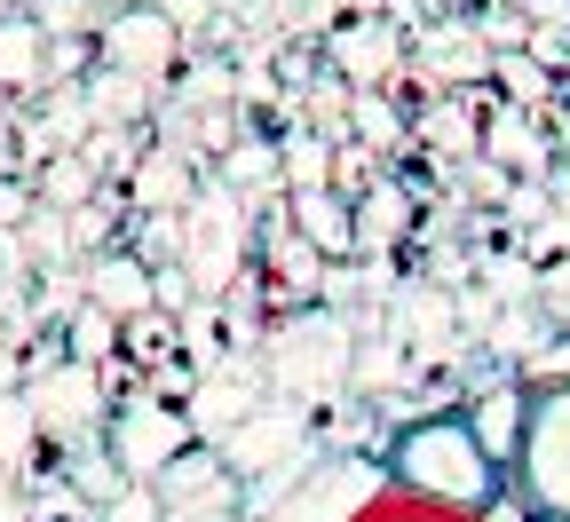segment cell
I'll use <instances>...</instances> for the list:
<instances>
[{"label":"cell","mask_w":570,"mask_h":522,"mask_svg":"<svg viewBox=\"0 0 570 522\" xmlns=\"http://www.w3.org/2000/svg\"><path fill=\"white\" fill-rule=\"evenodd\" d=\"M389 483L420 506H444V514H483L499 499V483H508V467H499L475 427L460 412H428V420H404L389 435Z\"/></svg>","instance_id":"6da1fadb"},{"label":"cell","mask_w":570,"mask_h":522,"mask_svg":"<svg viewBox=\"0 0 570 522\" xmlns=\"http://www.w3.org/2000/svg\"><path fill=\"white\" fill-rule=\"evenodd\" d=\"M389 491H396V483H389V460L317 443L309 460L277 467L269 483H254V491H246V514H254V522H365Z\"/></svg>","instance_id":"7a4b0ae2"},{"label":"cell","mask_w":570,"mask_h":522,"mask_svg":"<svg viewBox=\"0 0 570 522\" xmlns=\"http://www.w3.org/2000/svg\"><path fill=\"white\" fill-rule=\"evenodd\" d=\"M254 356H262L269 396L302 404V412H333L348 396V372H356V333H348V317H333V309L309 302V309L269 317L262 341H254Z\"/></svg>","instance_id":"3957f363"},{"label":"cell","mask_w":570,"mask_h":522,"mask_svg":"<svg viewBox=\"0 0 570 522\" xmlns=\"http://www.w3.org/2000/svg\"><path fill=\"white\" fill-rule=\"evenodd\" d=\"M190 443H198V427H190L183 404H167V396H151V388H119V396H111L104 452H111V467H119L127 483H159V467L183 460Z\"/></svg>","instance_id":"277c9868"},{"label":"cell","mask_w":570,"mask_h":522,"mask_svg":"<svg viewBox=\"0 0 570 522\" xmlns=\"http://www.w3.org/2000/svg\"><path fill=\"white\" fill-rule=\"evenodd\" d=\"M24 404L40 420V443H104V420H111V388H104V364H80V356H48L40 372H24Z\"/></svg>","instance_id":"5b68a950"},{"label":"cell","mask_w":570,"mask_h":522,"mask_svg":"<svg viewBox=\"0 0 570 522\" xmlns=\"http://www.w3.org/2000/svg\"><path fill=\"white\" fill-rule=\"evenodd\" d=\"M508 483L531 499V514H554V522H570V381H547V388H531L523 452H515Z\"/></svg>","instance_id":"8992f818"},{"label":"cell","mask_w":570,"mask_h":522,"mask_svg":"<svg viewBox=\"0 0 570 522\" xmlns=\"http://www.w3.org/2000/svg\"><path fill=\"white\" fill-rule=\"evenodd\" d=\"M317 427H309V412L302 404H285V396H262L238 427H223V435H214V452H223V467L254 491V483H269L277 467H294V460H309L317 452Z\"/></svg>","instance_id":"52a82bcc"},{"label":"cell","mask_w":570,"mask_h":522,"mask_svg":"<svg viewBox=\"0 0 570 522\" xmlns=\"http://www.w3.org/2000/svg\"><path fill=\"white\" fill-rule=\"evenodd\" d=\"M151 491H159V522H254L246 514V483L223 467L214 443H190L183 460H167Z\"/></svg>","instance_id":"ba28073f"},{"label":"cell","mask_w":570,"mask_h":522,"mask_svg":"<svg viewBox=\"0 0 570 522\" xmlns=\"http://www.w3.org/2000/svg\"><path fill=\"white\" fill-rule=\"evenodd\" d=\"M96 63L104 71H127L142 88H167L183 71V32L167 9H111L104 32H96Z\"/></svg>","instance_id":"9c48e42d"},{"label":"cell","mask_w":570,"mask_h":522,"mask_svg":"<svg viewBox=\"0 0 570 522\" xmlns=\"http://www.w3.org/2000/svg\"><path fill=\"white\" fill-rule=\"evenodd\" d=\"M269 396V381H262V356L254 348H223L206 372H198V388L183 396V412H190V427H198V443H214L223 427H238L254 404Z\"/></svg>","instance_id":"30bf717a"},{"label":"cell","mask_w":570,"mask_h":522,"mask_svg":"<svg viewBox=\"0 0 570 522\" xmlns=\"http://www.w3.org/2000/svg\"><path fill=\"white\" fill-rule=\"evenodd\" d=\"M198 167H190V151L183 142H142V159L127 167V206L135 214H183L190 198H198Z\"/></svg>","instance_id":"8fae6325"},{"label":"cell","mask_w":570,"mask_h":522,"mask_svg":"<svg viewBox=\"0 0 570 522\" xmlns=\"http://www.w3.org/2000/svg\"><path fill=\"white\" fill-rule=\"evenodd\" d=\"M460 420L475 427V443H483V452H491L499 467H515V452H523V420H531V388H523V381H499V388H468Z\"/></svg>","instance_id":"7c38bea8"},{"label":"cell","mask_w":570,"mask_h":522,"mask_svg":"<svg viewBox=\"0 0 570 522\" xmlns=\"http://www.w3.org/2000/svg\"><path fill=\"white\" fill-rule=\"evenodd\" d=\"M80 293L111 317H135L151 309V262L127 254V246H104V254H80Z\"/></svg>","instance_id":"4fadbf2b"},{"label":"cell","mask_w":570,"mask_h":522,"mask_svg":"<svg viewBox=\"0 0 570 522\" xmlns=\"http://www.w3.org/2000/svg\"><path fill=\"white\" fill-rule=\"evenodd\" d=\"M285 214H294V230H302L325 262H348V254H356V198H341L333 183H325V190H285Z\"/></svg>","instance_id":"5bb4252c"},{"label":"cell","mask_w":570,"mask_h":522,"mask_svg":"<svg viewBox=\"0 0 570 522\" xmlns=\"http://www.w3.org/2000/svg\"><path fill=\"white\" fill-rule=\"evenodd\" d=\"M0 88H17V96L48 88V32H40V17H0Z\"/></svg>","instance_id":"9a60e30c"},{"label":"cell","mask_w":570,"mask_h":522,"mask_svg":"<svg viewBox=\"0 0 570 522\" xmlns=\"http://www.w3.org/2000/svg\"><path fill=\"white\" fill-rule=\"evenodd\" d=\"M396 56H404V48H396V32H389L381 17H356L348 32H333V63L348 71L356 88H373V80H389V71H396Z\"/></svg>","instance_id":"2e32d148"},{"label":"cell","mask_w":570,"mask_h":522,"mask_svg":"<svg viewBox=\"0 0 570 522\" xmlns=\"http://www.w3.org/2000/svg\"><path fill=\"white\" fill-rule=\"evenodd\" d=\"M214 183H230L246 206L277 198V190H285V175H277V142H262V135H238L230 151H223V167H214Z\"/></svg>","instance_id":"e0dca14e"},{"label":"cell","mask_w":570,"mask_h":522,"mask_svg":"<svg viewBox=\"0 0 570 522\" xmlns=\"http://www.w3.org/2000/svg\"><path fill=\"white\" fill-rule=\"evenodd\" d=\"M404 221H412V198L396 183H373V190H356V254H389L404 238Z\"/></svg>","instance_id":"ac0fdd59"},{"label":"cell","mask_w":570,"mask_h":522,"mask_svg":"<svg viewBox=\"0 0 570 522\" xmlns=\"http://www.w3.org/2000/svg\"><path fill=\"white\" fill-rule=\"evenodd\" d=\"M32 452H40V420L24 388H0V483H32Z\"/></svg>","instance_id":"d6986e66"},{"label":"cell","mask_w":570,"mask_h":522,"mask_svg":"<svg viewBox=\"0 0 570 522\" xmlns=\"http://www.w3.org/2000/svg\"><path fill=\"white\" fill-rule=\"evenodd\" d=\"M277 175L285 190H325L333 183V135H277Z\"/></svg>","instance_id":"ffe728a7"},{"label":"cell","mask_w":570,"mask_h":522,"mask_svg":"<svg viewBox=\"0 0 570 522\" xmlns=\"http://www.w3.org/2000/svg\"><path fill=\"white\" fill-rule=\"evenodd\" d=\"M80 96H88V119H96V127H135V111L151 104L159 88L127 80V71H88V88H80Z\"/></svg>","instance_id":"44dd1931"},{"label":"cell","mask_w":570,"mask_h":522,"mask_svg":"<svg viewBox=\"0 0 570 522\" xmlns=\"http://www.w3.org/2000/svg\"><path fill=\"white\" fill-rule=\"evenodd\" d=\"M96 183H104V175H96L80 151H56V159L32 175V198L56 206V214H71V206H88V198H96Z\"/></svg>","instance_id":"7402d4cb"},{"label":"cell","mask_w":570,"mask_h":522,"mask_svg":"<svg viewBox=\"0 0 570 522\" xmlns=\"http://www.w3.org/2000/svg\"><path fill=\"white\" fill-rule=\"evenodd\" d=\"M348 127L365 135V151H404V119H396V104L381 96V88H348Z\"/></svg>","instance_id":"603a6c76"},{"label":"cell","mask_w":570,"mask_h":522,"mask_svg":"<svg viewBox=\"0 0 570 522\" xmlns=\"http://www.w3.org/2000/svg\"><path fill=\"white\" fill-rule=\"evenodd\" d=\"M119 348H127L135 364H159V356L183 348V325H175L167 309H135V317H119Z\"/></svg>","instance_id":"cb8c5ba5"},{"label":"cell","mask_w":570,"mask_h":522,"mask_svg":"<svg viewBox=\"0 0 570 522\" xmlns=\"http://www.w3.org/2000/svg\"><path fill=\"white\" fill-rule=\"evenodd\" d=\"M71 356H80V364H111L119 356V317L80 302V309H71Z\"/></svg>","instance_id":"d4e9b609"},{"label":"cell","mask_w":570,"mask_h":522,"mask_svg":"<svg viewBox=\"0 0 570 522\" xmlns=\"http://www.w3.org/2000/svg\"><path fill=\"white\" fill-rule=\"evenodd\" d=\"M491 159L515 167V175H531V167H547V142H531L523 111H499V127H491Z\"/></svg>","instance_id":"484cf974"},{"label":"cell","mask_w":570,"mask_h":522,"mask_svg":"<svg viewBox=\"0 0 570 522\" xmlns=\"http://www.w3.org/2000/svg\"><path fill=\"white\" fill-rule=\"evenodd\" d=\"M96 522H159V491H151V483H119V491L96 506Z\"/></svg>","instance_id":"4316f807"},{"label":"cell","mask_w":570,"mask_h":522,"mask_svg":"<svg viewBox=\"0 0 570 522\" xmlns=\"http://www.w3.org/2000/svg\"><path fill=\"white\" fill-rule=\"evenodd\" d=\"M468 32H475V24H444V32H428V56H444V48H452V40H468ZM468 71L483 80V40H475L468 56H452V63H444V80H468Z\"/></svg>","instance_id":"83f0119b"},{"label":"cell","mask_w":570,"mask_h":522,"mask_svg":"<svg viewBox=\"0 0 570 522\" xmlns=\"http://www.w3.org/2000/svg\"><path fill=\"white\" fill-rule=\"evenodd\" d=\"M365 522H475V514H444V506H420V499H404V491H389Z\"/></svg>","instance_id":"f1b7e54d"},{"label":"cell","mask_w":570,"mask_h":522,"mask_svg":"<svg viewBox=\"0 0 570 522\" xmlns=\"http://www.w3.org/2000/svg\"><path fill=\"white\" fill-rule=\"evenodd\" d=\"M111 214H119V206H71V214H63V221H71V246H96V254H104V246H111Z\"/></svg>","instance_id":"f546056e"},{"label":"cell","mask_w":570,"mask_h":522,"mask_svg":"<svg viewBox=\"0 0 570 522\" xmlns=\"http://www.w3.org/2000/svg\"><path fill=\"white\" fill-rule=\"evenodd\" d=\"M365 175H373V151H365V142H333V190L356 198V183H365Z\"/></svg>","instance_id":"4dcf8cb0"},{"label":"cell","mask_w":570,"mask_h":522,"mask_svg":"<svg viewBox=\"0 0 570 522\" xmlns=\"http://www.w3.org/2000/svg\"><path fill=\"white\" fill-rule=\"evenodd\" d=\"M412 135H436V142H452V151H468V142H475V135H468V119H460V104H436Z\"/></svg>","instance_id":"1f68e13d"},{"label":"cell","mask_w":570,"mask_h":522,"mask_svg":"<svg viewBox=\"0 0 570 522\" xmlns=\"http://www.w3.org/2000/svg\"><path fill=\"white\" fill-rule=\"evenodd\" d=\"M32 183H9V175H0V230H24V221H32Z\"/></svg>","instance_id":"d6a6232c"},{"label":"cell","mask_w":570,"mask_h":522,"mask_svg":"<svg viewBox=\"0 0 570 522\" xmlns=\"http://www.w3.org/2000/svg\"><path fill=\"white\" fill-rule=\"evenodd\" d=\"M475 522H539V514H531V499H523L515 483H499V499H491V506H483Z\"/></svg>","instance_id":"836d02e7"},{"label":"cell","mask_w":570,"mask_h":522,"mask_svg":"<svg viewBox=\"0 0 570 522\" xmlns=\"http://www.w3.org/2000/svg\"><path fill=\"white\" fill-rule=\"evenodd\" d=\"M159 9L175 17V32H183V40H190V32L206 24V0H159Z\"/></svg>","instance_id":"e575fe53"},{"label":"cell","mask_w":570,"mask_h":522,"mask_svg":"<svg viewBox=\"0 0 570 522\" xmlns=\"http://www.w3.org/2000/svg\"><path fill=\"white\" fill-rule=\"evenodd\" d=\"M499 71H508V80H515V96H531V88H547V80H539V56H508V63H499Z\"/></svg>","instance_id":"d590c367"},{"label":"cell","mask_w":570,"mask_h":522,"mask_svg":"<svg viewBox=\"0 0 570 522\" xmlns=\"http://www.w3.org/2000/svg\"><path fill=\"white\" fill-rule=\"evenodd\" d=\"M483 40H491V48H515V40H531V32H523L515 17H483Z\"/></svg>","instance_id":"8d00e7d4"},{"label":"cell","mask_w":570,"mask_h":522,"mask_svg":"<svg viewBox=\"0 0 570 522\" xmlns=\"http://www.w3.org/2000/svg\"><path fill=\"white\" fill-rule=\"evenodd\" d=\"M348 9H356V17H389V0H348Z\"/></svg>","instance_id":"74e56055"},{"label":"cell","mask_w":570,"mask_h":522,"mask_svg":"<svg viewBox=\"0 0 570 522\" xmlns=\"http://www.w3.org/2000/svg\"><path fill=\"white\" fill-rule=\"evenodd\" d=\"M111 9H159V0H111Z\"/></svg>","instance_id":"f35d334b"},{"label":"cell","mask_w":570,"mask_h":522,"mask_svg":"<svg viewBox=\"0 0 570 522\" xmlns=\"http://www.w3.org/2000/svg\"><path fill=\"white\" fill-rule=\"evenodd\" d=\"M0 9H9V0H0Z\"/></svg>","instance_id":"ab89813d"},{"label":"cell","mask_w":570,"mask_h":522,"mask_svg":"<svg viewBox=\"0 0 570 522\" xmlns=\"http://www.w3.org/2000/svg\"><path fill=\"white\" fill-rule=\"evenodd\" d=\"M436 9H444V0H436Z\"/></svg>","instance_id":"60d3db41"}]
</instances>
